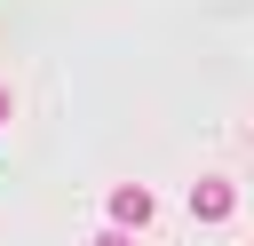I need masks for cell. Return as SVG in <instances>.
Returning <instances> with one entry per match:
<instances>
[{
  "label": "cell",
  "mask_w": 254,
  "mask_h": 246,
  "mask_svg": "<svg viewBox=\"0 0 254 246\" xmlns=\"http://www.w3.org/2000/svg\"><path fill=\"white\" fill-rule=\"evenodd\" d=\"M8 111H16V95H8V87H0V119H8Z\"/></svg>",
  "instance_id": "277c9868"
},
{
  "label": "cell",
  "mask_w": 254,
  "mask_h": 246,
  "mask_svg": "<svg viewBox=\"0 0 254 246\" xmlns=\"http://www.w3.org/2000/svg\"><path fill=\"white\" fill-rule=\"evenodd\" d=\"M95 246H135V238H127V230H103V238H95Z\"/></svg>",
  "instance_id": "3957f363"
},
{
  "label": "cell",
  "mask_w": 254,
  "mask_h": 246,
  "mask_svg": "<svg viewBox=\"0 0 254 246\" xmlns=\"http://www.w3.org/2000/svg\"><path fill=\"white\" fill-rule=\"evenodd\" d=\"M103 206H111V230H143V222L159 214V198H151L143 183H119V190H111Z\"/></svg>",
  "instance_id": "6da1fadb"
},
{
  "label": "cell",
  "mask_w": 254,
  "mask_h": 246,
  "mask_svg": "<svg viewBox=\"0 0 254 246\" xmlns=\"http://www.w3.org/2000/svg\"><path fill=\"white\" fill-rule=\"evenodd\" d=\"M230 206H238V190H230L222 175H198V183H190V214H198V222H222Z\"/></svg>",
  "instance_id": "7a4b0ae2"
}]
</instances>
